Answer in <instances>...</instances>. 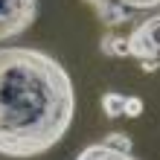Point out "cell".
I'll return each instance as SVG.
<instances>
[{
    "mask_svg": "<svg viewBox=\"0 0 160 160\" xmlns=\"http://www.w3.org/2000/svg\"><path fill=\"white\" fill-rule=\"evenodd\" d=\"M38 18V0H0V44L23 35Z\"/></svg>",
    "mask_w": 160,
    "mask_h": 160,
    "instance_id": "cell-4",
    "label": "cell"
},
{
    "mask_svg": "<svg viewBox=\"0 0 160 160\" xmlns=\"http://www.w3.org/2000/svg\"><path fill=\"white\" fill-rule=\"evenodd\" d=\"M128 55L140 64L143 73L160 70V12L146 15L128 32Z\"/></svg>",
    "mask_w": 160,
    "mask_h": 160,
    "instance_id": "cell-2",
    "label": "cell"
},
{
    "mask_svg": "<svg viewBox=\"0 0 160 160\" xmlns=\"http://www.w3.org/2000/svg\"><path fill=\"white\" fill-rule=\"evenodd\" d=\"M76 160H140V157L131 154V148H119L114 143H108V140H102V143L84 146L76 154Z\"/></svg>",
    "mask_w": 160,
    "mask_h": 160,
    "instance_id": "cell-6",
    "label": "cell"
},
{
    "mask_svg": "<svg viewBox=\"0 0 160 160\" xmlns=\"http://www.w3.org/2000/svg\"><path fill=\"white\" fill-rule=\"evenodd\" d=\"M102 52L105 55H117V58H125L128 55V35H117V32H108V35H102Z\"/></svg>",
    "mask_w": 160,
    "mask_h": 160,
    "instance_id": "cell-7",
    "label": "cell"
},
{
    "mask_svg": "<svg viewBox=\"0 0 160 160\" xmlns=\"http://www.w3.org/2000/svg\"><path fill=\"white\" fill-rule=\"evenodd\" d=\"M84 3H88L93 9V15L105 26H111V29L137 21V18L146 15V12L160 9V0H84Z\"/></svg>",
    "mask_w": 160,
    "mask_h": 160,
    "instance_id": "cell-3",
    "label": "cell"
},
{
    "mask_svg": "<svg viewBox=\"0 0 160 160\" xmlns=\"http://www.w3.org/2000/svg\"><path fill=\"white\" fill-rule=\"evenodd\" d=\"M76 90L58 58L35 47H0V154H47L73 125Z\"/></svg>",
    "mask_w": 160,
    "mask_h": 160,
    "instance_id": "cell-1",
    "label": "cell"
},
{
    "mask_svg": "<svg viewBox=\"0 0 160 160\" xmlns=\"http://www.w3.org/2000/svg\"><path fill=\"white\" fill-rule=\"evenodd\" d=\"M143 108L146 105H143L140 96H125V93H105L102 96V111L111 119H117V117H140Z\"/></svg>",
    "mask_w": 160,
    "mask_h": 160,
    "instance_id": "cell-5",
    "label": "cell"
}]
</instances>
